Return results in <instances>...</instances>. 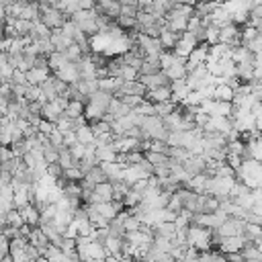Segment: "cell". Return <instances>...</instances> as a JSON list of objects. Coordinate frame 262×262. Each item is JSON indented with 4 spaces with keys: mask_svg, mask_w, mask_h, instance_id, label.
Listing matches in <instances>:
<instances>
[{
    "mask_svg": "<svg viewBox=\"0 0 262 262\" xmlns=\"http://www.w3.org/2000/svg\"><path fill=\"white\" fill-rule=\"evenodd\" d=\"M187 244L199 252H209V250H213V231L193 223L187 229Z\"/></svg>",
    "mask_w": 262,
    "mask_h": 262,
    "instance_id": "cell-1",
    "label": "cell"
},
{
    "mask_svg": "<svg viewBox=\"0 0 262 262\" xmlns=\"http://www.w3.org/2000/svg\"><path fill=\"white\" fill-rule=\"evenodd\" d=\"M246 231V221L244 219H235V217H227V221L217 229V233L221 238H240Z\"/></svg>",
    "mask_w": 262,
    "mask_h": 262,
    "instance_id": "cell-2",
    "label": "cell"
},
{
    "mask_svg": "<svg viewBox=\"0 0 262 262\" xmlns=\"http://www.w3.org/2000/svg\"><path fill=\"white\" fill-rule=\"evenodd\" d=\"M246 244H248V240H246L244 235H240V238H221V244H219L217 252L223 254V256L240 254V252L246 248Z\"/></svg>",
    "mask_w": 262,
    "mask_h": 262,
    "instance_id": "cell-3",
    "label": "cell"
},
{
    "mask_svg": "<svg viewBox=\"0 0 262 262\" xmlns=\"http://www.w3.org/2000/svg\"><path fill=\"white\" fill-rule=\"evenodd\" d=\"M140 82L148 88V92H150V90H156V88H162V86H170V84H172L164 72H158V74H152V76H140Z\"/></svg>",
    "mask_w": 262,
    "mask_h": 262,
    "instance_id": "cell-4",
    "label": "cell"
},
{
    "mask_svg": "<svg viewBox=\"0 0 262 262\" xmlns=\"http://www.w3.org/2000/svg\"><path fill=\"white\" fill-rule=\"evenodd\" d=\"M121 11H123L121 3H109V0H100V3L96 5V13L109 17V19L115 21V23H117V19L121 17Z\"/></svg>",
    "mask_w": 262,
    "mask_h": 262,
    "instance_id": "cell-5",
    "label": "cell"
},
{
    "mask_svg": "<svg viewBox=\"0 0 262 262\" xmlns=\"http://www.w3.org/2000/svg\"><path fill=\"white\" fill-rule=\"evenodd\" d=\"M170 88H172V102H176V104H185L187 98H189V94L193 92L189 88L187 80H176V82L170 84Z\"/></svg>",
    "mask_w": 262,
    "mask_h": 262,
    "instance_id": "cell-6",
    "label": "cell"
},
{
    "mask_svg": "<svg viewBox=\"0 0 262 262\" xmlns=\"http://www.w3.org/2000/svg\"><path fill=\"white\" fill-rule=\"evenodd\" d=\"M19 211H21V215H23L25 225H31V227H39V225H41V211H39V207H35L33 203H29L27 207H23V209H19Z\"/></svg>",
    "mask_w": 262,
    "mask_h": 262,
    "instance_id": "cell-7",
    "label": "cell"
},
{
    "mask_svg": "<svg viewBox=\"0 0 262 262\" xmlns=\"http://www.w3.org/2000/svg\"><path fill=\"white\" fill-rule=\"evenodd\" d=\"M51 70L47 68H33L27 72V80H29V86H41L43 82H47L51 78Z\"/></svg>",
    "mask_w": 262,
    "mask_h": 262,
    "instance_id": "cell-8",
    "label": "cell"
},
{
    "mask_svg": "<svg viewBox=\"0 0 262 262\" xmlns=\"http://www.w3.org/2000/svg\"><path fill=\"white\" fill-rule=\"evenodd\" d=\"M51 43H54L56 51H60V54H66V51L74 45V41H72L70 37H66L62 29H56V31L51 33Z\"/></svg>",
    "mask_w": 262,
    "mask_h": 262,
    "instance_id": "cell-9",
    "label": "cell"
},
{
    "mask_svg": "<svg viewBox=\"0 0 262 262\" xmlns=\"http://www.w3.org/2000/svg\"><path fill=\"white\" fill-rule=\"evenodd\" d=\"M146 100L154 102V104H160V102H170L172 100V88L170 86H162V88H156V90H150Z\"/></svg>",
    "mask_w": 262,
    "mask_h": 262,
    "instance_id": "cell-10",
    "label": "cell"
},
{
    "mask_svg": "<svg viewBox=\"0 0 262 262\" xmlns=\"http://www.w3.org/2000/svg\"><path fill=\"white\" fill-rule=\"evenodd\" d=\"M104 176L109 178V182H123V166L117 162H109V164H100Z\"/></svg>",
    "mask_w": 262,
    "mask_h": 262,
    "instance_id": "cell-11",
    "label": "cell"
},
{
    "mask_svg": "<svg viewBox=\"0 0 262 262\" xmlns=\"http://www.w3.org/2000/svg\"><path fill=\"white\" fill-rule=\"evenodd\" d=\"M96 158L100 164H109V162H117L119 154L115 152L113 144L111 146H96Z\"/></svg>",
    "mask_w": 262,
    "mask_h": 262,
    "instance_id": "cell-12",
    "label": "cell"
},
{
    "mask_svg": "<svg viewBox=\"0 0 262 262\" xmlns=\"http://www.w3.org/2000/svg\"><path fill=\"white\" fill-rule=\"evenodd\" d=\"M64 115L70 117L72 121H78V119H82L86 115V104L80 102V100H70V104H68V109H66Z\"/></svg>",
    "mask_w": 262,
    "mask_h": 262,
    "instance_id": "cell-13",
    "label": "cell"
},
{
    "mask_svg": "<svg viewBox=\"0 0 262 262\" xmlns=\"http://www.w3.org/2000/svg\"><path fill=\"white\" fill-rule=\"evenodd\" d=\"M160 41H162V45H164L166 51H174L176 43L180 41V35L174 33V31H170V29H164L162 35H160Z\"/></svg>",
    "mask_w": 262,
    "mask_h": 262,
    "instance_id": "cell-14",
    "label": "cell"
},
{
    "mask_svg": "<svg viewBox=\"0 0 262 262\" xmlns=\"http://www.w3.org/2000/svg\"><path fill=\"white\" fill-rule=\"evenodd\" d=\"M88 256H90V260H107V258H109L104 244H102V242H96V240L90 242V246H88Z\"/></svg>",
    "mask_w": 262,
    "mask_h": 262,
    "instance_id": "cell-15",
    "label": "cell"
},
{
    "mask_svg": "<svg viewBox=\"0 0 262 262\" xmlns=\"http://www.w3.org/2000/svg\"><path fill=\"white\" fill-rule=\"evenodd\" d=\"M213 98H215V100H221V102H233L235 92H233V90H231L227 84H217Z\"/></svg>",
    "mask_w": 262,
    "mask_h": 262,
    "instance_id": "cell-16",
    "label": "cell"
},
{
    "mask_svg": "<svg viewBox=\"0 0 262 262\" xmlns=\"http://www.w3.org/2000/svg\"><path fill=\"white\" fill-rule=\"evenodd\" d=\"M70 64V60H68V56L66 54H60V51H56L54 56H49V70L56 74V72H60L62 68H66Z\"/></svg>",
    "mask_w": 262,
    "mask_h": 262,
    "instance_id": "cell-17",
    "label": "cell"
},
{
    "mask_svg": "<svg viewBox=\"0 0 262 262\" xmlns=\"http://www.w3.org/2000/svg\"><path fill=\"white\" fill-rule=\"evenodd\" d=\"M142 201H144V199H142V195H140V193H136L134 189H131V191L125 195L123 205H125V209H129V211H131V209H136L138 205H142Z\"/></svg>",
    "mask_w": 262,
    "mask_h": 262,
    "instance_id": "cell-18",
    "label": "cell"
},
{
    "mask_svg": "<svg viewBox=\"0 0 262 262\" xmlns=\"http://www.w3.org/2000/svg\"><path fill=\"white\" fill-rule=\"evenodd\" d=\"M92 131L96 138H102V136H111L113 134V125L107 123V121H96V123H90Z\"/></svg>",
    "mask_w": 262,
    "mask_h": 262,
    "instance_id": "cell-19",
    "label": "cell"
},
{
    "mask_svg": "<svg viewBox=\"0 0 262 262\" xmlns=\"http://www.w3.org/2000/svg\"><path fill=\"white\" fill-rule=\"evenodd\" d=\"M244 238L248 242H258L262 238V225H254V223H246V231H244Z\"/></svg>",
    "mask_w": 262,
    "mask_h": 262,
    "instance_id": "cell-20",
    "label": "cell"
},
{
    "mask_svg": "<svg viewBox=\"0 0 262 262\" xmlns=\"http://www.w3.org/2000/svg\"><path fill=\"white\" fill-rule=\"evenodd\" d=\"M242 256H244V260H246V262H250V260H260V250H258V246H256V244L248 242V244H246V248L242 250Z\"/></svg>",
    "mask_w": 262,
    "mask_h": 262,
    "instance_id": "cell-21",
    "label": "cell"
},
{
    "mask_svg": "<svg viewBox=\"0 0 262 262\" xmlns=\"http://www.w3.org/2000/svg\"><path fill=\"white\" fill-rule=\"evenodd\" d=\"M13 86H29V80H27V74L21 72V70H15L13 74V80H11Z\"/></svg>",
    "mask_w": 262,
    "mask_h": 262,
    "instance_id": "cell-22",
    "label": "cell"
},
{
    "mask_svg": "<svg viewBox=\"0 0 262 262\" xmlns=\"http://www.w3.org/2000/svg\"><path fill=\"white\" fill-rule=\"evenodd\" d=\"M37 127H39V134H43V136H47V138H51V134L56 131V125L49 123V121H43V119H41V123H39Z\"/></svg>",
    "mask_w": 262,
    "mask_h": 262,
    "instance_id": "cell-23",
    "label": "cell"
},
{
    "mask_svg": "<svg viewBox=\"0 0 262 262\" xmlns=\"http://www.w3.org/2000/svg\"><path fill=\"white\" fill-rule=\"evenodd\" d=\"M88 262H104V260H88Z\"/></svg>",
    "mask_w": 262,
    "mask_h": 262,
    "instance_id": "cell-24",
    "label": "cell"
}]
</instances>
